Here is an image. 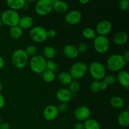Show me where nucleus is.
<instances>
[{"label":"nucleus","instance_id":"f257e3e1","mask_svg":"<svg viewBox=\"0 0 129 129\" xmlns=\"http://www.w3.org/2000/svg\"><path fill=\"white\" fill-rule=\"evenodd\" d=\"M0 19L1 22L4 24L10 27H13L18 25L20 16L17 11L11 9H8L1 13Z\"/></svg>","mask_w":129,"mask_h":129},{"label":"nucleus","instance_id":"4c0bfd02","mask_svg":"<svg viewBox=\"0 0 129 129\" xmlns=\"http://www.w3.org/2000/svg\"><path fill=\"white\" fill-rule=\"evenodd\" d=\"M108 85L104 81H100V90L104 91L108 88Z\"/></svg>","mask_w":129,"mask_h":129},{"label":"nucleus","instance_id":"c85d7f7f","mask_svg":"<svg viewBox=\"0 0 129 129\" xmlns=\"http://www.w3.org/2000/svg\"><path fill=\"white\" fill-rule=\"evenodd\" d=\"M80 89V84L77 80L73 79L69 84V89L72 93H77Z\"/></svg>","mask_w":129,"mask_h":129},{"label":"nucleus","instance_id":"4468645a","mask_svg":"<svg viewBox=\"0 0 129 129\" xmlns=\"http://www.w3.org/2000/svg\"><path fill=\"white\" fill-rule=\"evenodd\" d=\"M56 98L60 103H67L71 100L73 96H72V93L69 89L62 88L57 91Z\"/></svg>","mask_w":129,"mask_h":129},{"label":"nucleus","instance_id":"aec40b11","mask_svg":"<svg viewBox=\"0 0 129 129\" xmlns=\"http://www.w3.org/2000/svg\"><path fill=\"white\" fill-rule=\"evenodd\" d=\"M118 123L122 127H127L129 125V112L127 110L122 111L117 118Z\"/></svg>","mask_w":129,"mask_h":129},{"label":"nucleus","instance_id":"1a4fd4ad","mask_svg":"<svg viewBox=\"0 0 129 129\" xmlns=\"http://www.w3.org/2000/svg\"><path fill=\"white\" fill-rule=\"evenodd\" d=\"M52 10V0H39L35 5V11L40 16L48 15Z\"/></svg>","mask_w":129,"mask_h":129},{"label":"nucleus","instance_id":"c03bdc74","mask_svg":"<svg viewBox=\"0 0 129 129\" xmlns=\"http://www.w3.org/2000/svg\"><path fill=\"white\" fill-rule=\"evenodd\" d=\"M79 3L83 5H86L88 3H89V0H79Z\"/></svg>","mask_w":129,"mask_h":129},{"label":"nucleus","instance_id":"c9c22d12","mask_svg":"<svg viewBox=\"0 0 129 129\" xmlns=\"http://www.w3.org/2000/svg\"><path fill=\"white\" fill-rule=\"evenodd\" d=\"M59 112H65L68 110V105L67 103H60L57 106Z\"/></svg>","mask_w":129,"mask_h":129},{"label":"nucleus","instance_id":"72a5a7b5","mask_svg":"<svg viewBox=\"0 0 129 129\" xmlns=\"http://www.w3.org/2000/svg\"><path fill=\"white\" fill-rule=\"evenodd\" d=\"M79 53H84L88 50V45L84 42H81L78 44V47H76Z\"/></svg>","mask_w":129,"mask_h":129},{"label":"nucleus","instance_id":"f3484780","mask_svg":"<svg viewBox=\"0 0 129 129\" xmlns=\"http://www.w3.org/2000/svg\"><path fill=\"white\" fill-rule=\"evenodd\" d=\"M117 81H118L123 87L128 88L129 86V73L127 71H120L117 76Z\"/></svg>","mask_w":129,"mask_h":129},{"label":"nucleus","instance_id":"f03ea898","mask_svg":"<svg viewBox=\"0 0 129 129\" xmlns=\"http://www.w3.org/2000/svg\"><path fill=\"white\" fill-rule=\"evenodd\" d=\"M127 64L120 54H115L110 55L107 60V67L110 71L117 72L121 71Z\"/></svg>","mask_w":129,"mask_h":129},{"label":"nucleus","instance_id":"9d476101","mask_svg":"<svg viewBox=\"0 0 129 129\" xmlns=\"http://www.w3.org/2000/svg\"><path fill=\"white\" fill-rule=\"evenodd\" d=\"M112 29V24L109 20H103L97 23L96 26V31L98 35L106 36L110 33Z\"/></svg>","mask_w":129,"mask_h":129},{"label":"nucleus","instance_id":"412c9836","mask_svg":"<svg viewBox=\"0 0 129 129\" xmlns=\"http://www.w3.org/2000/svg\"><path fill=\"white\" fill-rule=\"evenodd\" d=\"M8 6L10 7V9L11 10H17L23 8L26 5L25 0H8L6 1Z\"/></svg>","mask_w":129,"mask_h":129},{"label":"nucleus","instance_id":"393cba45","mask_svg":"<svg viewBox=\"0 0 129 129\" xmlns=\"http://www.w3.org/2000/svg\"><path fill=\"white\" fill-rule=\"evenodd\" d=\"M43 54L44 57L48 59V60L54 59L56 55V50L54 47L51 45H47L43 49Z\"/></svg>","mask_w":129,"mask_h":129},{"label":"nucleus","instance_id":"de8ad7c7","mask_svg":"<svg viewBox=\"0 0 129 129\" xmlns=\"http://www.w3.org/2000/svg\"><path fill=\"white\" fill-rule=\"evenodd\" d=\"M1 116H0V124H1Z\"/></svg>","mask_w":129,"mask_h":129},{"label":"nucleus","instance_id":"f8f14e48","mask_svg":"<svg viewBox=\"0 0 129 129\" xmlns=\"http://www.w3.org/2000/svg\"><path fill=\"white\" fill-rule=\"evenodd\" d=\"M59 113L57 106L54 105H49L44 108L43 115L46 120L52 121L57 117Z\"/></svg>","mask_w":129,"mask_h":129},{"label":"nucleus","instance_id":"7c9ffc66","mask_svg":"<svg viewBox=\"0 0 129 129\" xmlns=\"http://www.w3.org/2000/svg\"><path fill=\"white\" fill-rule=\"evenodd\" d=\"M103 81H104L108 85H112L117 82V78L112 74H108L105 75V76L103 78Z\"/></svg>","mask_w":129,"mask_h":129},{"label":"nucleus","instance_id":"ddd939ff","mask_svg":"<svg viewBox=\"0 0 129 129\" xmlns=\"http://www.w3.org/2000/svg\"><path fill=\"white\" fill-rule=\"evenodd\" d=\"M82 18V15L78 10H71L67 13L65 16L66 21L69 25H76L80 22Z\"/></svg>","mask_w":129,"mask_h":129},{"label":"nucleus","instance_id":"a19ab883","mask_svg":"<svg viewBox=\"0 0 129 129\" xmlns=\"http://www.w3.org/2000/svg\"><path fill=\"white\" fill-rule=\"evenodd\" d=\"M0 129H10V125L6 122H1L0 124Z\"/></svg>","mask_w":129,"mask_h":129},{"label":"nucleus","instance_id":"c756f323","mask_svg":"<svg viewBox=\"0 0 129 129\" xmlns=\"http://www.w3.org/2000/svg\"><path fill=\"white\" fill-rule=\"evenodd\" d=\"M58 69L57 64L52 60H47L46 61V69L55 73Z\"/></svg>","mask_w":129,"mask_h":129},{"label":"nucleus","instance_id":"79ce46f5","mask_svg":"<svg viewBox=\"0 0 129 129\" xmlns=\"http://www.w3.org/2000/svg\"><path fill=\"white\" fill-rule=\"evenodd\" d=\"M122 56H123V59L125 60V61L127 63L129 61V51L128 50H127V51L124 53L123 55H122Z\"/></svg>","mask_w":129,"mask_h":129},{"label":"nucleus","instance_id":"a18cd8bd","mask_svg":"<svg viewBox=\"0 0 129 129\" xmlns=\"http://www.w3.org/2000/svg\"><path fill=\"white\" fill-rule=\"evenodd\" d=\"M3 88V86L2 83H1V82L0 81V93H1V91H2Z\"/></svg>","mask_w":129,"mask_h":129},{"label":"nucleus","instance_id":"b1692460","mask_svg":"<svg viewBox=\"0 0 129 129\" xmlns=\"http://www.w3.org/2000/svg\"><path fill=\"white\" fill-rule=\"evenodd\" d=\"M23 34V30L18 25L10 27V35L13 39H15V40L19 39L21 37Z\"/></svg>","mask_w":129,"mask_h":129},{"label":"nucleus","instance_id":"473e14b6","mask_svg":"<svg viewBox=\"0 0 129 129\" xmlns=\"http://www.w3.org/2000/svg\"><path fill=\"white\" fill-rule=\"evenodd\" d=\"M25 51L26 52V54H27L28 56H29V55L34 56V55H36V53L37 52V48L35 45H30L29 46L26 47Z\"/></svg>","mask_w":129,"mask_h":129},{"label":"nucleus","instance_id":"6ab92c4d","mask_svg":"<svg viewBox=\"0 0 129 129\" xmlns=\"http://www.w3.org/2000/svg\"><path fill=\"white\" fill-rule=\"evenodd\" d=\"M128 40V35L123 31L117 32L113 37V42L117 45H123Z\"/></svg>","mask_w":129,"mask_h":129},{"label":"nucleus","instance_id":"bb28decb","mask_svg":"<svg viewBox=\"0 0 129 129\" xmlns=\"http://www.w3.org/2000/svg\"><path fill=\"white\" fill-rule=\"evenodd\" d=\"M42 79H44V81H45L46 83H52L55 79V73H53V72L45 69L42 73Z\"/></svg>","mask_w":129,"mask_h":129},{"label":"nucleus","instance_id":"6e6552de","mask_svg":"<svg viewBox=\"0 0 129 129\" xmlns=\"http://www.w3.org/2000/svg\"><path fill=\"white\" fill-rule=\"evenodd\" d=\"M30 37L35 42H44L47 39V30L41 26H34L30 31Z\"/></svg>","mask_w":129,"mask_h":129},{"label":"nucleus","instance_id":"39448f33","mask_svg":"<svg viewBox=\"0 0 129 129\" xmlns=\"http://www.w3.org/2000/svg\"><path fill=\"white\" fill-rule=\"evenodd\" d=\"M89 71L94 80L103 79L106 75V69L103 64L98 61L92 62L89 66Z\"/></svg>","mask_w":129,"mask_h":129},{"label":"nucleus","instance_id":"9b49d317","mask_svg":"<svg viewBox=\"0 0 129 129\" xmlns=\"http://www.w3.org/2000/svg\"><path fill=\"white\" fill-rule=\"evenodd\" d=\"M74 117L79 121H85L89 118L91 115V110L86 106H80L74 111Z\"/></svg>","mask_w":129,"mask_h":129},{"label":"nucleus","instance_id":"5701e85b","mask_svg":"<svg viewBox=\"0 0 129 129\" xmlns=\"http://www.w3.org/2000/svg\"><path fill=\"white\" fill-rule=\"evenodd\" d=\"M110 103L113 108L120 109L122 108L125 105L124 100L119 96H113L110 98Z\"/></svg>","mask_w":129,"mask_h":129},{"label":"nucleus","instance_id":"2eb2a0df","mask_svg":"<svg viewBox=\"0 0 129 129\" xmlns=\"http://www.w3.org/2000/svg\"><path fill=\"white\" fill-rule=\"evenodd\" d=\"M63 53L66 57L71 59H75L79 55L77 47L72 44L66 45L63 48Z\"/></svg>","mask_w":129,"mask_h":129},{"label":"nucleus","instance_id":"49530a36","mask_svg":"<svg viewBox=\"0 0 129 129\" xmlns=\"http://www.w3.org/2000/svg\"><path fill=\"white\" fill-rule=\"evenodd\" d=\"M1 25H2V22H1V19H0V28H1Z\"/></svg>","mask_w":129,"mask_h":129},{"label":"nucleus","instance_id":"20e7f679","mask_svg":"<svg viewBox=\"0 0 129 129\" xmlns=\"http://www.w3.org/2000/svg\"><path fill=\"white\" fill-rule=\"evenodd\" d=\"M47 60L40 54L32 56L30 60V66L31 71L37 74H42L46 69Z\"/></svg>","mask_w":129,"mask_h":129},{"label":"nucleus","instance_id":"dca6fc26","mask_svg":"<svg viewBox=\"0 0 129 129\" xmlns=\"http://www.w3.org/2000/svg\"><path fill=\"white\" fill-rule=\"evenodd\" d=\"M53 9L59 13H64L67 12L69 9L68 3L61 0H52Z\"/></svg>","mask_w":129,"mask_h":129},{"label":"nucleus","instance_id":"4be33fe9","mask_svg":"<svg viewBox=\"0 0 129 129\" xmlns=\"http://www.w3.org/2000/svg\"><path fill=\"white\" fill-rule=\"evenodd\" d=\"M73 80V78L69 72H61L58 76V81L63 85H69Z\"/></svg>","mask_w":129,"mask_h":129},{"label":"nucleus","instance_id":"f704fd0d","mask_svg":"<svg viewBox=\"0 0 129 129\" xmlns=\"http://www.w3.org/2000/svg\"><path fill=\"white\" fill-rule=\"evenodd\" d=\"M119 7L122 11H127L129 8L128 0H121L119 3Z\"/></svg>","mask_w":129,"mask_h":129},{"label":"nucleus","instance_id":"7ed1b4c3","mask_svg":"<svg viewBox=\"0 0 129 129\" xmlns=\"http://www.w3.org/2000/svg\"><path fill=\"white\" fill-rule=\"evenodd\" d=\"M11 60L13 65L18 69L24 68L28 62V56L25 50L21 49H17L12 54Z\"/></svg>","mask_w":129,"mask_h":129},{"label":"nucleus","instance_id":"a878e982","mask_svg":"<svg viewBox=\"0 0 129 129\" xmlns=\"http://www.w3.org/2000/svg\"><path fill=\"white\" fill-rule=\"evenodd\" d=\"M84 124V129H100V125L96 120L88 118L85 120Z\"/></svg>","mask_w":129,"mask_h":129},{"label":"nucleus","instance_id":"423d86ee","mask_svg":"<svg viewBox=\"0 0 129 129\" xmlns=\"http://www.w3.org/2000/svg\"><path fill=\"white\" fill-rule=\"evenodd\" d=\"M93 45L97 52L99 54H104L109 50L110 43L107 37L97 35L93 40Z\"/></svg>","mask_w":129,"mask_h":129},{"label":"nucleus","instance_id":"cd10ccee","mask_svg":"<svg viewBox=\"0 0 129 129\" xmlns=\"http://www.w3.org/2000/svg\"><path fill=\"white\" fill-rule=\"evenodd\" d=\"M82 34H83V37L86 39H94L96 36L95 31L93 28L89 27L83 29Z\"/></svg>","mask_w":129,"mask_h":129},{"label":"nucleus","instance_id":"09e8293b","mask_svg":"<svg viewBox=\"0 0 129 129\" xmlns=\"http://www.w3.org/2000/svg\"><path fill=\"white\" fill-rule=\"evenodd\" d=\"M122 129H123V128H122Z\"/></svg>","mask_w":129,"mask_h":129},{"label":"nucleus","instance_id":"37998d69","mask_svg":"<svg viewBox=\"0 0 129 129\" xmlns=\"http://www.w3.org/2000/svg\"><path fill=\"white\" fill-rule=\"evenodd\" d=\"M4 66H5V60L2 57L0 56V69L3 68Z\"/></svg>","mask_w":129,"mask_h":129},{"label":"nucleus","instance_id":"58836bf2","mask_svg":"<svg viewBox=\"0 0 129 129\" xmlns=\"http://www.w3.org/2000/svg\"><path fill=\"white\" fill-rule=\"evenodd\" d=\"M5 105V99L2 94L0 93V109L3 108Z\"/></svg>","mask_w":129,"mask_h":129},{"label":"nucleus","instance_id":"a211bd4d","mask_svg":"<svg viewBox=\"0 0 129 129\" xmlns=\"http://www.w3.org/2000/svg\"><path fill=\"white\" fill-rule=\"evenodd\" d=\"M34 24V20L30 16H24L20 17L18 23V26L21 27L23 30L28 29L32 27Z\"/></svg>","mask_w":129,"mask_h":129},{"label":"nucleus","instance_id":"ea45409f","mask_svg":"<svg viewBox=\"0 0 129 129\" xmlns=\"http://www.w3.org/2000/svg\"><path fill=\"white\" fill-rule=\"evenodd\" d=\"M74 129H84V124L83 123H81V122H78L74 125Z\"/></svg>","mask_w":129,"mask_h":129},{"label":"nucleus","instance_id":"2f4dec72","mask_svg":"<svg viewBox=\"0 0 129 129\" xmlns=\"http://www.w3.org/2000/svg\"><path fill=\"white\" fill-rule=\"evenodd\" d=\"M89 89H90L91 92L93 93H98L99 91H100V81H99L94 80L91 83L90 86H89Z\"/></svg>","mask_w":129,"mask_h":129},{"label":"nucleus","instance_id":"e433bc0d","mask_svg":"<svg viewBox=\"0 0 129 129\" xmlns=\"http://www.w3.org/2000/svg\"><path fill=\"white\" fill-rule=\"evenodd\" d=\"M56 31L54 29H49V30H47V38H54L56 36Z\"/></svg>","mask_w":129,"mask_h":129},{"label":"nucleus","instance_id":"0eeeda50","mask_svg":"<svg viewBox=\"0 0 129 129\" xmlns=\"http://www.w3.org/2000/svg\"><path fill=\"white\" fill-rule=\"evenodd\" d=\"M88 71V66L83 62H77L71 66L70 68V74L73 79L77 80L85 76Z\"/></svg>","mask_w":129,"mask_h":129}]
</instances>
